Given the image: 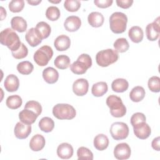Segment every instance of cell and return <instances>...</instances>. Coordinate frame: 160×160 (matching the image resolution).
Wrapping results in <instances>:
<instances>
[{
    "label": "cell",
    "instance_id": "cell-35",
    "mask_svg": "<svg viewBox=\"0 0 160 160\" xmlns=\"http://www.w3.org/2000/svg\"><path fill=\"white\" fill-rule=\"evenodd\" d=\"M60 15L61 13L59 8L56 6H50L46 9V16L49 20L51 21L58 20L59 18Z\"/></svg>",
    "mask_w": 160,
    "mask_h": 160
},
{
    "label": "cell",
    "instance_id": "cell-18",
    "mask_svg": "<svg viewBox=\"0 0 160 160\" xmlns=\"http://www.w3.org/2000/svg\"><path fill=\"white\" fill-rule=\"evenodd\" d=\"M54 46L58 51H64L69 48L71 40L68 36L62 34L56 38L54 42Z\"/></svg>",
    "mask_w": 160,
    "mask_h": 160
},
{
    "label": "cell",
    "instance_id": "cell-10",
    "mask_svg": "<svg viewBox=\"0 0 160 160\" xmlns=\"http://www.w3.org/2000/svg\"><path fill=\"white\" fill-rule=\"evenodd\" d=\"M131 148L126 142H122L117 144L114 149V157L119 160L129 159L131 156Z\"/></svg>",
    "mask_w": 160,
    "mask_h": 160
},
{
    "label": "cell",
    "instance_id": "cell-16",
    "mask_svg": "<svg viewBox=\"0 0 160 160\" xmlns=\"http://www.w3.org/2000/svg\"><path fill=\"white\" fill-rule=\"evenodd\" d=\"M57 154L58 157L61 159H69L73 155V148L69 143H61L58 146L57 148Z\"/></svg>",
    "mask_w": 160,
    "mask_h": 160
},
{
    "label": "cell",
    "instance_id": "cell-3",
    "mask_svg": "<svg viewBox=\"0 0 160 160\" xmlns=\"http://www.w3.org/2000/svg\"><path fill=\"white\" fill-rule=\"evenodd\" d=\"M106 104L110 109L111 114L115 118L123 117L126 113V108L121 98L116 95H110L106 99Z\"/></svg>",
    "mask_w": 160,
    "mask_h": 160
},
{
    "label": "cell",
    "instance_id": "cell-37",
    "mask_svg": "<svg viewBox=\"0 0 160 160\" xmlns=\"http://www.w3.org/2000/svg\"><path fill=\"white\" fill-rule=\"evenodd\" d=\"M148 86L149 90L154 92H158L160 91V78L158 76H154L148 80Z\"/></svg>",
    "mask_w": 160,
    "mask_h": 160
},
{
    "label": "cell",
    "instance_id": "cell-34",
    "mask_svg": "<svg viewBox=\"0 0 160 160\" xmlns=\"http://www.w3.org/2000/svg\"><path fill=\"white\" fill-rule=\"evenodd\" d=\"M36 29L39 31L42 39L49 37L51 34V27L50 26L44 21H41L36 24Z\"/></svg>",
    "mask_w": 160,
    "mask_h": 160
},
{
    "label": "cell",
    "instance_id": "cell-26",
    "mask_svg": "<svg viewBox=\"0 0 160 160\" xmlns=\"http://www.w3.org/2000/svg\"><path fill=\"white\" fill-rule=\"evenodd\" d=\"M129 87L128 81L123 78H118L114 80L111 84V88L113 91L116 92H123Z\"/></svg>",
    "mask_w": 160,
    "mask_h": 160
},
{
    "label": "cell",
    "instance_id": "cell-43",
    "mask_svg": "<svg viewBox=\"0 0 160 160\" xmlns=\"http://www.w3.org/2000/svg\"><path fill=\"white\" fill-rule=\"evenodd\" d=\"M112 0H94L95 5L100 8H107L112 5Z\"/></svg>",
    "mask_w": 160,
    "mask_h": 160
},
{
    "label": "cell",
    "instance_id": "cell-2",
    "mask_svg": "<svg viewBox=\"0 0 160 160\" xmlns=\"http://www.w3.org/2000/svg\"><path fill=\"white\" fill-rule=\"evenodd\" d=\"M128 18L121 12H115L109 18V27L112 32L121 34L124 32L127 27Z\"/></svg>",
    "mask_w": 160,
    "mask_h": 160
},
{
    "label": "cell",
    "instance_id": "cell-30",
    "mask_svg": "<svg viewBox=\"0 0 160 160\" xmlns=\"http://www.w3.org/2000/svg\"><path fill=\"white\" fill-rule=\"evenodd\" d=\"M71 60L69 58L64 54L57 56L54 61L55 66L60 69H66L70 66Z\"/></svg>",
    "mask_w": 160,
    "mask_h": 160
},
{
    "label": "cell",
    "instance_id": "cell-6",
    "mask_svg": "<svg viewBox=\"0 0 160 160\" xmlns=\"http://www.w3.org/2000/svg\"><path fill=\"white\" fill-rule=\"evenodd\" d=\"M92 66V59L88 54H82L70 66L71 71L76 74H83Z\"/></svg>",
    "mask_w": 160,
    "mask_h": 160
},
{
    "label": "cell",
    "instance_id": "cell-9",
    "mask_svg": "<svg viewBox=\"0 0 160 160\" xmlns=\"http://www.w3.org/2000/svg\"><path fill=\"white\" fill-rule=\"evenodd\" d=\"M159 17L157 18L152 22L149 23L146 28V34L148 40L154 41L157 40L160 34Z\"/></svg>",
    "mask_w": 160,
    "mask_h": 160
},
{
    "label": "cell",
    "instance_id": "cell-13",
    "mask_svg": "<svg viewBox=\"0 0 160 160\" xmlns=\"http://www.w3.org/2000/svg\"><path fill=\"white\" fill-rule=\"evenodd\" d=\"M14 132L15 136L18 139H26L31 132V124H27L22 122H18L15 125Z\"/></svg>",
    "mask_w": 160,
    "mask_h": 160
},
{
    "label": "cell",
    "instance_id": "cell-38",
    "mask_svg": "<svg viewBox=\"0 0 160 160\" xmlns=\"http://www.w3.org/2000/svg\"><path fill=\"white\" fill-rule=\"evenodd\" d=\"M24 109H28L34 111L38 116H39L42 112V106L40 103L36 101H28L25 106Z\"/></svg>",
    "mask_w": 160,
    "mask_h": 160
},
{
    "label": "cell",
    "instance_id": "cell-22",
    "mask_svg": "<svg viewBox=\"0 0 160 160\" xmlns=\"http://www.w3.org/2000/svg\"><path fill=\"white\" fill-rule=\"evenodd\" d=\"M11 26L13 30L19 32H23L26 31L28 26L26 20L20 16L13 17L11 20Z\"/></svg>",
    "mask_w": 160,
    "mask_h": 160
},
{
    "label": "cell",
    "instance_id": "cell-11",
    "mask_svg": "<svg viewBox=\"0 0 160 160\" xmlns=\"http://www.w3.org/2000/svg\"><path fill=\"white\" fill-rule=\"evenodd\" d=\"M132 127L135 136L139 139H147L151 133V128L146 122H140Z\"/></svg>",
    "mask_w": 160,
    "mask_h": 160
},
{
    "label": "cell",
    "instance_id": "cell-29",
    "mask_svg": "<svg viewBox=\"0 0 160 160\" xmlns=\"http://www.w3.org/2000/svg\"><path fill=\"white\" fill-rule=\"evenodd\" d=\"M39 127L40 129L45 132H49L52 131L54 128V121L49 117H44L41 119L39 122Z\"/></svg>",
    "mask_w": 160,
    "mask_h": 160
},
{
    "label": "cell",
    "instance_id": "cell-17",
    "mask_svg": "<svg viewBox=\"0 0 160 160\" xmlns=\"http://www.w3.org/2000/svg\"><path fill=\"white\" fill-rule=\"evenodd\" d=\"M19 86V81L18 78L14 74L8 75L4 82V86L5 89L8 92H14L16 91Z\"/></svg>",
    "mask_w": 160,
    "mask_h": 160
},
{
    "label": "cell",
    "instance_id": "cell-21",
    "mask_svg": "<svg viewBox=\"0 0 160 160\" xmlns=\"http://www.w3.org/2000/svg\"><path fill=\"white\" fill-rule=\"evenodd\" d=\"M42 78L48 84L56 82L59 78V73L56 69L52 67H48L43 70Z\"/></svg>",
    "mask_w": 160,
    "mask_h": 160
},
{
    "label": "cell",
    "instance_id": "cell-41",
    "mask_svg": "<svg viewBox=\"0 0 160 160\" xmlns=\"http://www.w3.org/2000/svg\"><path fill=\"white\" fill-rule=\"evenodd\" d=\"M11 53L12 56L15 59H21L27 56L28 54V49L23 43H21V45L20 46L19 48L15 51H12Z\"/></svg>",
    "mask_w": 160,
    "mask_h": 160
},
{
    "label": "cell",
    "instance_id": "cell-23",
    "mask_svg": "<svg viewBox=\"0 0 160 160\" xmlns=\"http://www.w3.org/2000/svg\"><path fill=\"white\" fill-rule=\"evenodd\" d=\"M128 36L133 42L139 43L141 42L143 39L144 32L141 28L138 26H134L129 29Z\"/></svg>",
    "mask_w": 160,
    "mask_h": 160
},
{
    "label": "cell",
    "instance_id": "cell-12",
    "mask_svg": "<svg viewBox=\"0 0 160 160\" xmlns=\"http://www.w3.org/2000/svg\"><path fill=\"white\" fill-rule=\"evenodd\" d=\"M89 82L87 79L80 78L76 80L72 84V91L78 96H84L88 91Z\"/></svg>",
    "mask_w": 160,
    "mask_h": 160
},
{
    "label": "cell",
    "instance_id": "cell-14",
    "mask_svg": "<svg viewBox=\"0 0 160 160\" xmlns=\"http://www.w3.org/2000/svg\"><path fill=\"white\" fill-rule=\"evenodd\" d=\"M25 39L31 47H36L41 43L42 38L36 28L29 29L25 35Z\"/></svg>",
    "mask_w": 160,
    "mask_h": 160
},
{
    "label": "cell",
    "instance_id": "cell-48",
    "mask_svg": "<svg viewBox=\"0 0 160 160\" xmlns=\"http://www.w3.org/2000/svg\"><path fill=\"white\" fill-rule=\"evenodd\" d=\"M48 1L50 2H52V3H59V2H60L61 1V0H58V1H50V0H49Z\"/></svg>",
    "mask_w": 160,
    "mask_h": 160
},
{
    "label": "cell",
    "instance_id": "cell-20",
    "mask_svg": "<svg viewBox=\"0 0 160 160\" xmlns=\"http://www.w3.org/2000/svg\"><path fill=\"white\" fill-rule=\"evenodd\" d=\"M46 141L41 134H37L32 137L29 142V147L33 151H39L42 150L45 146Z\"/></svg>",
    "mask_w": 160,
    "mask_h": 160
},
{
    "label": "cell",
    "instance_id": "cell-39",
    "mask_svg": "<svg viewBox=\"0 0 160 160\" xmlns=\"http://www.w3.org/2000/svg\"><path fill=\"white\" fill-rule=\"evenodd\" d=\"M64 6L69 12H76L81 7V2L78 0H66L64 1Z\"/></svg>",
    "mask_w": 160,
    "mask_h": 160
},
{
    "label": "cell",
    "instance_id": "cell-36",
    "mask_svg": "<svg viewBox=\"0 0 160 160\" xmlns=\"http://www.w3.org/2000/svg\"><path fill=\"white\" fill-rule=\"evenodd\" d=\"M78 158L80 159H88L92 160L93 159V154L92 152L87 148L82 146L78 148L77 151Z\"/></svg>",
    "mask_w": 160,
    "mask_h": 160
},
{
    "label": "cell",
    "instance_id": "cell-24",
    "mask_svg": "<svg viewBox=\"0 0 160 160\" xmlns=\"http://www.w3.org/2000/svg\"><path fill=\"white\" fill-rule=\"evenodd\" d=\"M88 21L92 27L99 28L103 24L104 18L101 13L99 12H92L88 15Z\"/></svg>",
    "mask_w": 160,
    "mask_h": 160
},
{
    "label": "cell",
    "instance_id": "cell-33",
    "mask_svg": "<svg viewBox=\"0 0 160 160\" xmlns=\"http://www.w3.org/2000/svg\"><path fill=\"white\" fill-rule=\"evenodd\" d=\"M113 46L118 52H124L129 49V44L126 38H121L115 41Z\"/></svg>",
    "mask_w": 160,
    "mask_h": 160
},
{
    "label": "cell",
    "instance_id": "cell-19",
    "mask_svg": "<svg viewBox=\"0 0 160 160\" xmlns=\"http://www.w3.org/2000/svg\"><path fill=\"white\" fill-rule=\"evenodd\" d=\"M38 116L36 114L28 109H24L19 113V118L20 121L27 124H33Z\"/></svg>",
    "mask_w": 160,
    "mask_h": 160
},
{
    "label": "cell",
    "instance_id": "cell-25",
    "mask_svg": "<svg viewBox=\"0 0 160 160\" xmlns=\"http://www.w3.org/2000/svg\"><path fill=\"white\" fill-rule=\"evenodd\" d=\"M94 146L99 151L106 149L109 143L108 138L104 134H98L94 139Z\"/></svg>",
    "mask_w": 160,
    "mask_h": 160
},
{
    "label": "cell",
    "instance_id": "cell-42",
    "mask_svg": "<svg viewBox=\"0 0 160 160\" xmlns=\"http://www.w3.org/2000/svg\"><path fill=\"white\" fill-rule=\"evenodd\" d=\"M146 118L145 115L142 112H136L132 114L131 118V124L132 126L142 122H146Z\"/></svg>",
    "mask_w": 160,
    "mask_h": 160
},
{
    "label": "cell",
    "instance_id": "cell-4",
    "mask_svg": "<svg viewBox=\"0 0 160 160\" xmlns=\"http://www.w3.org/2000/svg\"><path fill=\"white\" fill-rule=\"evenodd\" d=\"M118 59V52L112 49L101 50L96 55V63L101 67H108L116 62Z\"/></svg>",
    "mask_w": 160,
    "mask_h": 160
},
{
    "label": "cell",
    "instance_id": "cell-7",
    "mask_svg": "<svg viewBox=\"0 0 160 160\" xmlns=\"http://www.w3.org/2000/svg\"><path fill=\"white\" fill-rule=\"evenodd\" d=\"M53 56V51L49 46H43L39 48L34 54V61L39 66L48 64Z\"/></svg>",
    "mask_w": 160,
    "mask_h": 160
},
{
    "label": "cell",
    "instance_id": "cell-47",
    "mask_svg": "<svg viewBox=\"0 0 160 160\" xmlns=\"http://www.w3.org/2000/svg\"><path fill=\"white\" fill-rule=\"evenodd\" d=\"M6 16V9L3 8V7L1 6V19L3 20L4 18H5Z\"/></svg>",
    "mask_w": 160,
    "mask_h": 160
},
{
    "label": "cell",
    "instance_id": "cell-46",
    "mask_svg": "<svg viewBox=\"0 0 160 160\" xmlns=\"http://www.w3.org/2000/svg\"><path fill=\"white\" fill-rule=\"evenodd\" d=\"M27 2L28 4L32 5V6H36L38 4L41 2V0H35V1L34 0H30V1L28 0Z\"/></svg>",
    "mask_w": 160,
    "mask_h": 160
},
{
    "label": "cell",
    "instance_id": "cell-28",
    "mask_svg": "<svg viewBox=\"0 0 160 160\" xmlns=\"http://www.w3.org/2000/svg\"><path fill=\"white\" fill-rule=\"evenodd\" d=\"M108 84L106 82L101 81L96 82L92 85L91 92L93 96L96 97L102 96L108 91Z\"/></svg>",
    "mask_w": 160,
    "mask_h": 160
},
{
    "label": "cell",
    "instance_id": "cell-32",
    "mask_svg": "<svg viewBox=\"0 0 160 160\" xmlns=\"http://www.w3.org/2000/svg\"><path fill=\"white\" fill-rule=\"evenodd\" d=\"M33 69V64L28 61H22L17 65V70L21 74L28 75L32 72Z\"/></svg>",
    "mask_w": 160,
    "mask_h": 160
},
{
    "label": "cell",
    "instance_id": "cell-40",
    "mask_svg": "<svg viewBox=\"0 0 160 160\" xmlns=\"http://www.w3.org/2000/svg\"><path fill=\"white\" fill-rule=\"evenodd\" d=\"M24 6L23 0H12L9 3V9L12 12H21Z\"/></svg>",
    "mask_w": 160,
    "mask_h": 160
},
{
    "label": "cell",
    "instance_id": "cell-44",
    "mask_svg": "<svg viewBox=\"0 0 160 160\" xmlns=\"http://www.w3.org/2000/svg\"><path fill=\"white\" fill-rule=\"evenodd\" d=\"M116 2L118 6L123 9L130 8L133 3L132 0H117Z\"/></svg>",
    "mask_w": 160,
    "mask_h": 160
},
{
    "label": "cell",
    "instance_id": "cell-15",
    "mask_svg": "<svg viewBox=\"0 0 160 160\" xmlns=\"http://www.w3.org/2000/svg\"><path fill=\"white\" fill-rule=\"evenodd\" d=\"M81 26V20L76 16H70L68 17L64 22V28L69 32H75L78 31Z\"/></svg>",
    "mask_w": 160,
    "mask_h": 160
},
{
    "label": "cell",
    "instance_id": "cell-31",
    "mask_svg": "<svg viewBox=\"0 0 160 160\" xmlns=\"http://www.w3.org/2000/svg\"><path fill=\"white\" fill-rule=\"evenodd\" d=\"M22 100L18 95H12L9 96L6 101V106L11 109H16L22 105Z\"/></svg>",
    "mask_w": 160,
    "mask_h": 160
},
{
    "label": "cell",
    "instance_id": "cell-5",
    "mask_svg": "<svg viewBox=\"0 0 160 160\" xmlns=\"http://www.w3.org/2000/svg\"><path fill=\"white\" fill-rule=\"evenodd\" d=\"M52 114L58 119H72L75 118L76 111L74 107L68 104L59 103L52 108Z\"/></svg>",
    "mask_w": 160,
    "mask_h": 160
},
{
    "label": "cell",
    "instance_id": "cell-27",
    "mask_svg": "<svg viewBox=\"0 0 160 160\" xmlns=\"http://www.w3.org/2000/svg\"><path fill=\"white\" fill-rule=\"evenodd\" d=\"M146 94L144 89L142 86H136L132 89L129 93V98L133 102H139L142 101Z\"/></svg>",
    "mask_w": 160,
    "mask_h": 160
},
{
    "label": "cell",
    "instance_id": "cell-45",
    "mask_svg": "<svg viewBox=\"0 0 160 160\" xmlns=\"http://www.w3.org/2000/svg\"><path fill=\"white\" fill-rule=\"evenodd\" d=\"M159 141H160V138L159 136L154 138L152 141V143H151V146H152V148L156 150V151H159L160 150V146H159Z\"/></svg>",
    "mask_w": 160,
    "mask_h": 160
},
{
    "label": "cell",
    "instance_id": "cell-1",
    "mask_svg": "<svg viewBox=\"0 0 160 160\" xmlns=\"http://www.w3.org/2000/svg\"><path fill=\"white\" fill-rule=\"evenodd\" d=\"M0 42L1 44L7 46L11 52L18 50L22 43L18 34L9 28L1 32Z\"/></svg>",
    "mask_w": 160,
    "mask_h": 160
},
{
    "label": "cell",
    "instance_id": "cell-8",
    "mask_svg": "<svg viewBox=\"0 0 160 160\" xmlns=\"http://www.w3.org/2000/svg\"><path fill=\"white\" fill-rule=\"evenodd\" d=\"M110 133L112 138L117 141L126 139L129 135V128L128 125L122 122H115L110 128Z\"/></svg>",
    "mask_w": 160,
    "mask_h": 160
}]
</instances>
